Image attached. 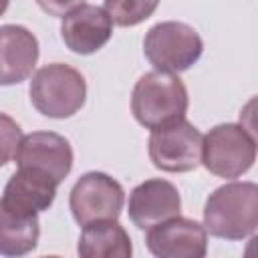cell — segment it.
Listing matches in <instances>:
<instances>
[{"label":"cell","mask_w":258,"mask_h":258,"mask_svg":"<svg viewBox=\"0 0 258 258\" xmlns=\"http://www.w3.org/2000/svg\"><path fill=\"white\" fill-rule=\"evenodd\" d=\"M204 228L222 240H242L258 228V185L232 181L218 187L206 200Z\"/></svg>","instance_id":"6da1fadb"},{"label":"cell","mask_w":258,"mask_h":258,"mask_svg":"<svg viewBox=\"0 0 258 258\" xmlns=\"http://www.w3.org/2000/svg\"><path fill=\"white\" fill-rule=\"evenodd\" d=\"M131 111L133 117L147 129L185 117L187 89L173 73H145L133 87Z\"/></svg>","instance_id":"7a4b0ae2"},{"label":"cell","mask_w":258,"mask_h":258,"mask_svg":"<svg viewBox=\"0 0 258 258\" xmlns=\"http://www.w3.org/2000/svg\"><path fill=\"white\" fill-rule=\"evenodd\" d=\"M87 99L85 77L71 64L52 62L38 69L30 81V101L50 119L73 117Z\"/></svg>","instance_id":"3957f363"},{"label":"cell","mask_w":258,"mask_h":258,"mask_svg":"<svg viewBox=\"0 0 258 258\" xmlns=\"http://www.w3.org/2000/svg\"><path fill=\"white\" fill-rule=\"evenodd\" d=\"M256 159V137L236 123H222L210 129L202 141V163L218 177H240Z\"/></svg>","instance_id":"277c9868"},{"label":"cell","mask_w":258,"mask_h":258,"mask_svg":"<svg viewBox=\"0 0 258 258\" xmlns=\"http://www.w3.org/2000/svg\"><path fill=\"white\" fill-rule=\"evenodd\" d=\"M143 52L155 71L175 75L198 62L204 52V42L191 26L167 20L149 28L143 40Z\"/></svg>","instance_id":"5b68a950"},{"label":"cell","mask_w":258,"mask_h":258,"mask_svg":"<svg viewBox=\"0 0 258 258\" xmlns=\"http://www.w3.org/2000/svg\"><path fill=\"white\" fill-rule=\"evenodd\" d=\"M204 135L185 117L157 125L149 135V157L153 165L169 173H185L202 163Z\"/></svg>","instance_id":"8992f818"},{"label":"cell","mask_w":258,"mask_h":258,"mask_svg":"<svg viewBox=\"0 0 258 258\" xmlns=\"http://www.w3.org/2000/svg\"><path fill=\"white\" fill-rule=\"evenodd\" d=\"M125 194L119 181L101 171H89L71 189V212L79 226L99 220H117L123 210Z\"/></svg>","instance_id":"52a82bcc"},{"label":"cell","mask_w":258,"mask_h":258,"mask_svg":"<svg viewBox=\"0 0 258 258\" xmlns=\"http://www.w3.org/2000/svg\"><path fill=\"white\" fill-rule=\"evenodd\" d=\"M145 242L159 258H202L208 250V232L194 220L173 216L149 228Z\"/></svg>","instance_id":"ba28073f"},{"label":"cell","mask_w":258,"mask_h":258,"mask_svg":"<svg viewBox=\"0 0 258 258\" xmlns=\"http://www.w3.org/2000/svg\"><path fill=\"white\" fill-rule=\"evenodd\" d=\"M16 165L32 167L48 173L58 183L73 169V149L71 143L52 131H34L20 139L16 149Z\"/></svg>","instance_id":"9c48e42d"},{"label":"cell","mask_w":258,"mask_h":258,"mask_svg":"<svg viewBox=\"0 0 258 258\" xmlns=\"http://www.w3.org/2000/svg\"><path fill=\"white\" fill-rule=\"evenodd\" d=\"M179 191L165 179H147L129 196V218L139 230H149L173 216H179Z\"/></svg>","instance_id":"30bf717a"},{"label":"cell","mask_w":258,"mask_h":258,"mask_svg":"<svg viewBox=\"0 0 258 258\" xmlns=\"http://www.w3.org/2000/svg\"><path fill=\"white\" fill-rule=\"evenodd\" d=\"M113 34L109 14L93 4H81L62 16L60 36L77 54H93L103 48Z\"/></svg>","instance_id":"8fae6325"},{"label":"cell","mask_w":258,"mask_h":258,"mask_svg":"<svg viewBox=\"0 0 258 258\" xmlns=\"http://www.w3.org/2000/svg\"><path fill=\"white\" fill-rule=\"evenodd\" d=\"M56 187L58 181L48 173L32 167H18V171L8 179L0 202L16 214L38 216L52 206Z\"/></svg>","instance_id":"7c38bea8"},{"label":"cell","mask_w":258,"mask_h":258,"mask_svg":"<svg viewBox=\"0 0 258 258\" xmlns=\"http://www.w3.org/2000/svg\"><path fill=\"white\" fill-rule=\"evenodd\" d=\"M38 60L36 36L18 24L0 26V85H18L28 79Z\"/></svg>","instance_id":"4fadbf2b"},{"label":"cell","mask_w":258,"mask_h":258,"mask_svg":"<svg viewBox=\"0 0 258 258\" xmlns=\"http://www.w3.org/2000/svg\"><path fill=\"white\" fill-rule=\"evenodd\" d=\"M77 252L83 258H129L133 246L117 220H99L83 226Z\"/></svg>","instance_id":"5bb4252c"},{"label":"cell","mask_w":258,"mask_h":258,"mask_svg":"<svg viewBox=\"0 0 258 258\" xmlns=\"http://www.w3.org/2000/svg\"><path fill=\"white\" fill-rule=\"evenodd\" d=\"M40 236L38 216H24L0 202V254L22 256L36 248Z\"/></svg>","instance_id":"9a60e30c"},{"label":"cell","mask_w":258,"mask_h":258,"mask_svg":"<svg viewBox=\"0 0 258 258\" xmlns=\"http://www.w3.org/2000/svg\"><path fill=\"white\" fill-rule=\"evenodd\" d=\"M159 0H105L103 10L109 14L111 22L117 26H135L147 20Z\"/></svg>","instance_id":"2e32d148"},{"label":"cell","mask_w":258,"mask_h":258,"mask_svg":"<svg viewBox=\"0 0 258 258\" xmlns=\"http://www.w3.org/2000/svg\"><path fill=\"white\" fill-rule=\"evenodd\" d=\"M20 139H22L20 125L12 117L0 113V167H4L16 155Z\"/></svg>","instance_id":"e0dca14e"},{"label":"cell","mask_w":258,"mask_h":258,"mask_svg":"<svg viewBox=\"0 0 258 258\" xmlns=\"http://www.w3.org/2000/svg\"><path fill=\"white\" fill-rule=\"evenodd\" d=\"M83 2L85 0H36V4L50 16H64Z\"/></svg>","instance_id":"ac0fdd59"},{"label":"cell","mask_w":258,"mask_h":258,"mask_svg":"<svg viewBox=\"0 0 258 258\" xmlns=\"http://www.w3.org/2000/svg\"><path fill=\"white\" fill-rule=\"evenodd\" d=\"M8 2H10V0H0V16L6 12V8H8Z\"/></svg>","instance_id":"d6986e66"}]
</instances>
